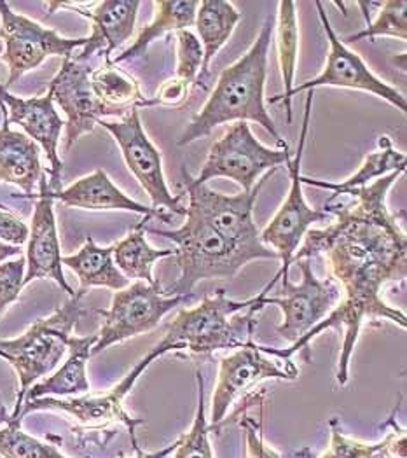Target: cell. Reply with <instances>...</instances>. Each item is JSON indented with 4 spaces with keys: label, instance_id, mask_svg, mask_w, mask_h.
<instances>
[{
    "label": "cell",
    "instance_id": "2",
    "mask_svg": "<svg viewBox=\"0 0 407 458\" xmlns=\"http://www.w3.org/2000/svg\"><path fill=\"white\" fill-rule=\"evenodd\" d=\"M269 291L271 287L266 285L256 298L234 301L219 289L216 296L207 294L199 305L181 310L166 326L163 340L133 366L124 380L135 386L148 366L166 353L185 352L205 357L223 350L243 348L254 340L259 311L275 303V298H267Z\"/></svg>",
    "mask_w": 407,
    "mask_h": 458
},
{
    "label": "cell",
    "instance_id": "1",
    "mask_svg": "<svg viewBox=\"0 0 407 458\" xmlns=\"http://www.w3.org/2000/svg\"><path fill=\"white\" fill-rule=\"evenodd\" d=\"M404 172H392L366 188L346 192L350 203H324V212L335 221L324 229H308L294 261L326 256L331 278L344 293L333 311L291 348H271L269 355L282 360L308 350L309 342L326 329H343V344L335 371L339 386L350 380V362L364 322L383 318L406 329L407 317L383 300V289L407 276L406 234L397 216L386 207V196Z\"/></svg>",
    "mask_w": 407,
    "mask_h": 458
},
{
    "label": "cell",
    "instance_id": "38",
    "mask_svg": "<svg viewBox=\"0 0 407 458\" xmlns=\"http://www.w3.org/2000/svg\"><path fill=\"white\" fill-rule=\"evenodd\" d=\"M189 86L177 81L175 77L163 82V86L157 89V95L152 98L154 106H166V107H177L184 102L189 95Z\"/></svg>",
    "mask_w": 407,
    "mask_h": 458
},
{
    "label": "cell",
    "instance_id": "34",
    "mask_svg": "<svg viewBox=\"0 0 407 458\" xmlns=\"http://www.w3.org/2000/svg\"><path fill=\"white\" fill-rule=\"evenodd\" d=\"M177 36V67L175 79L185 86H192L201 72L203 46L191 30H179Z\"/></svg>",
    "mask_w": 407,
    "mask_h": 458
},
{
    "label": "cell",
    "instance_id": "10",
    "mask_svg": "<svg viewBox=\"0 0 407 458\" xmlns=\"http://www.w3.org/2000/svg\"><path fill=\"white\" fill-rule=\"evenodd\" d=\"M315 5L318 9L324 30H326L327 40L331 44L326 69L322 71L320 76H317L308 82H302L301 86H294L289 93L276 95V97L269 98V104L285 102L287 123L291 124L293 123V97H296L297 93H301V91H315L317 88L334 86V88H350V89H360L366 93H372V95L386 100L390 106H394L403 114H406V97L397 88H394V86L386 84L385 81H381L379 77L374 76L370 72L369 67L364 64V60L355 51L348 49L344 46V42L335 36L322 2H315Z\"/></svg>",
    "mask_w": 407,
    "mask_h": 458
},
{
    "label": "cell",
    "instance_id": "5",
    "mask_svg": "<svg viewBox=\"0 0 407 458\" xmlns=\"http://www.w3.org/2000/svg\"><path fill=\"white\" fill-rule=\"evenodd\" d=\"M84 296L86 293L75 291L65 305L49 317L36 320L21 336L0 340V359L14 368L20 380V392L11 420L18 421L29 388L47 377L69 350V340L82 315L81 301Z\"/></svg>",
    "mask_w": 407,
    "mask_h": 458
},
{
    "label": "cell",
    "instance_id": "15",
    "mask_svg": "<svg viewBox=\"0 0 407 458\" xmlns=\"http://www.w3.org/2000/svg\"><path fill=\"white\" fill-rule=\"evenodd\" d=\"M126 395L128 392L117 383L104 394L88 392L79 397H40L23 404L18 421H23L27 415L38 413V411H60L72 417L82 428H91V430H102L115 423H121L130 432L131 446L135 454L142 455L144 452L140 450L137 441V427L144 425L146 420L133 419L124 410Z\"/></svg>",
    "mask_w": 407,
    "mask_h": 458
},
{
    "label": "cell",
    "instance_id": "28",
    "mask_svg": "<svg viewBox=\"0 0 407 458\" xmlns=\"http://www.w3.org/2000/svg\"><path fill=\"white\" fill-rule=\"evenodd\" d=\"M242 20V13L225 0H201L196 11L194 25L203 46V65L201 76H208L210 62L216 58L219 49L233 36L234 27Z\"/></svg>",
    "mask_w": 407,
    "mask_h": 458
},
{
    "label": "cell",
    "instance_id": "3",
    "mask_svg": "<svg viewBox=\"0 0 407 458\" xmlns=\"http://www.w3.org/2000/svg\"><path fill=\"white\" fill-rule=\"evenodd\" d=\"M273 32L275 18L269 14L264 20L259 36L250 49L238 62L225 67L221 72L210 98L187 124L184 133L177 139V146H189L210 135L214 128L225 123L254 121L276 140L280 149H289V144L280 137L275 121L267 114L264 106L267 55Z\"/></svg>",
    "mask_w": 407,
    "mask_h": 458
},
{
    "label": "cell",
    "instance_id": "44",
    "mask_svg": "<svg viewBox=\"0 0 407 458\" xmlns=\"http://www.w3.org/2000/svg\"><path fill=\"white\" fill-rule=\"evenodd\" d=\"M381 458H386V457H381Z\"/></svg>",
    "mask_w": 407,
    "mask_h": 458
},
{
    "label": "cell",
    "instance_id": "20",
    "mask_svg": "<svg viewBox=\"0 0 407 458\" xmlns=\"http://www.w3.org/2000/svg\"><path fill=\"white\" fill-rule=\"evenodd\" d=\"M55 199H60L67 207L82 208V210H126L140 216H148L163 221L165 225H172V216L165 210H154L146 207L128 194L121 191L106 170L98 168L93 174L77 179L74 184L62 191L53 194Z\"/></svg>",
    "mask_w": 407,
    "mask_h": 458
},
{
    "label": "cell",
    "instance_id": "41",
    "mask_svg": "<svg viewBox=\"0 0 407 458\" xmlns=\"http://www.w3.org/2000/svg\"><path fill=\"white\" fill-rule=\"evenodd\" d=\"M9 421H11V415H9V411H7L5 404H4V399L0 395V427H5Z\"/></svg>",
    "mask_w": 407,
    "mask_h": 458
},
{
    "label": "cell",
    "instance_id": "23",
    "mask_svg": "<svg viewBox=\"0 0 407 458\" xmlns=\"http://www.w3.org/2000/svg\"><path fill=\"white\" fill-rule=\"evenodd\" d=\"M62 265L71 267L77 275L79 291L82 293L91 287L121 291L130 285V280L114 263V245L100 247L93 236H86L84 245L72 256H62Z\"/></svg>",
    "mask_w": 407,
    "mask_h": 458
},
{
    "label": "cell",
    "instance_id": "26",
    "mask_svg": "<svg viewBox=\"0 0 407 458\" xmlns=\"http://www.w3.org/2000/svg\"><path fill=\"white\" fill-rule=\"evenodd\" d=\"M329 427L331 445L320 457L317 458H406V430L399 427L395 420V411L385 423V428L388 430L386 436L377 443L357 441L346 436L337 417L331 419Z\"/></svg>",
    "mask_w": 407,
    "mask_h": 458
},
{
    "label": "cell",
    "instance_id": "29",
    "mask_svg": "<svg viewBox=\"0 0 407 458\" xmlns=\"http://www.w3.org/2000/svg\"><path fill=\"white\" fill-rule=\"evenodd\" d=\"M148 219L150 217L146 216L137 225V228L130 231L121 242L114 243V263L128 280H140L148 282V285H156L159 282L154 278L152 267L159 259L175 256V250H157L148 245L146 240V225Z\"/></svg>",
    "mask_w": 407,
    "mask_h": 458
},
{
    "label": "cell",
    "instance_id": "35",
    "mask_svg": "<svg viewBox=\"0 0 407 458\" xmlns=\"http://www.w3.org/2000/svg\"><path fill=\"white\" fill-rule=\"evenodd\" d=\"M25 256L0 263V317L5 313L9 306L20 300V294L25 287Z\"/></svg>",
    "mask_w": 407,
    "mask_h": 458
},
{
    "label": "cell",
    "instance_id": "33",
    "mask_svg": "<svg viewBox=\"0 0 407 458\" xmlns=\"http://www.w3.org/2000/svg\"><path fill=\"white\" fill-rule=\"evenodd\" d=\"M379 14L377 18L368 23L364 30L359 34L348 36V42H359L366 38H401L403 42L407 40V0H386L379 4Z\"/></svg>",
    "mask_w": 407,
    "mask_h": 458
},
{
    "label": "cell",
    "instance_id": "4",
    "mask_svg": "<svg viewBox=\"0 0 407 458\" xmlns=\"http://www.w3.org/2000/svg\"><path fill=\"white\" fill-rule=\"evenodd\" d=\"M146 231L165 236L177 245L174 258L177 259L181 275L165 291L166 296H191V291L201 280L233 278L250 261L278 259V254L262 243L243 245L227 240L187 208L181 228L174 231L146 228Z\"/></svg>",
    "mask_w": 407,
    "mask_h": 458
},
{
    "label": "cell",
    "instance_id": "25",
    "mask_svg": "<svg viewBox=\"0 0 407 458\" xmlns=\"http://www.w3.org/2000/svg\"><path fill=\"white\" fill-rule=\"evenodd\" d=\"M199 7L198 0H159L154 2V20L148 23V27L142 29L137 40L123 51L119 56L111 60V64L117 65L128 60L140 58L148 53V46L163 38L168 32H179V30H189V27L194 25L196 20V11Z\"/></svg>",
    "mask_w": 407,
    "mask_h": 458
},
{
    "label": "cell",
    "instance_id": "43",
    "mask_svg": "<svg viewBox=\"0 0 407 458\" xmlns=\"http://www.w3.org/2000/svg\"><path fill=\"white\" fill-rule=\"evenodd\" d=\"M2 53H4V44H2V40H0V56H2Z\"/></svg>",
    "mask_w": 407,
    "mask_h": 458
},
{
    "label": "cell",
    "instance_id": "22",
    "mask_svg": "<svg viewBox=\"0 0 407 458\" xmlns=\"http://www.w3.org/2000/svg\"><path fill=\"white\" fill-rule=\"evenodd\" d=\"M98 340V335L72 336L69 340V357L64 366L29 388L23 404L40 397H77L81 394L91 392L88 380V360L91 357V348Z\"/></svg>",
    "mask_w": 407,
    "mask_h": 458
},
{
    "label": "cell",
    "instance_id": "18",
    "mask_svg": "<svg viewBox=\"0 0 407 458\" xmlns=\"http://www.w3.org/2000/svg\"><path fill=\"white\" fill-rule=\"evenodd\" d=\"M140 2L137 0H102L93 4L51 2L47 18L55 9H72L91 21V36L86 38L82 51L72 56L79 64H88L95 55H102L111 62V55L131 38L137 23Z\"/></svg>",
    "mask_w": 407,
    "mask_h": 458
},
{
    "label": "cell",
    "instance_id": "6",
    "mask_svg": "<svg viewBox=\"0 0 407 458\" xmlns=\"http://www.w3.org/2000/svg\"><path fill=\"white\" fill-rule=\"evenodd\" d=\"M291 149H271L254 137L249 123L238 121L229 126L208 151L199 175L189 177L184 172L185 188L207 184L212 179L225 177L238 182L243 191L254 190L260 174L289 165Z\"/></svg>",
    "mask_w": 407,
    "mask_h": 458
},
{
    "label": "cell",
    "instance_id": "30",
    "mask_svg": "<svg viewBox=\"0 0 407 458\" xmlns=\"http://www.w3.org/2000/svg\"><path fill=\"white\" fill-rule=\"evenodd\" d=\"M276 47L282 81L285 86V93L294 88L296 74L297 47H299V27H297L296 4L287 0L278 4V23H276Z\"/></svg>",
    "mask_w": 407,
    "mask_h": 458
},
{
    "label": "cell",
    "instance_id": "39",
    "mask_svg": "<svg viewBox=\"0 0 407 458\" xmlns=\"http://www.w3.org/2000/svg\"><path fill=\"white\" fill-rule=\"evenodd\" d=\"M23 256V250L21 247H14V245H7L0 240V263H5L9 261L11 258H20Z\"/></svg>",
    "mask_w": 407,
    "mask_h": 458
},
{
    "label": "cell",
    "instance_id": "14",
    "mask_svg": "<svg viewBox=\"0 0 407 458\" xmlns=\"http://www.w3.org/2000/svg\"><path fill=\"white\" fill-rule=\"evenodd\" d=\"M276 170L278 168L267 172L258 181L252 191H242L233 196L214 191L207 184L185 188V194L189 198V205L185 208L194 212L227 240L243 245H260L259 229L254 221V205L260 188L273 177Z\"/></svg>",
    "mask_w": 407,
    "mask_h": 458
},
{
    "label": "cell",
    "instance_id": "31",
    "mask_svg": "<svg viewBox=\"0 0 407 458\" xmlns=\"http://www.w3.org/2000/svg\"><path fill=\"white\" fill-rule=\"evenodd\" d=\"M198 385V406L191 428L181 436L174 458H216L210 443V427L205 411V380L199 369H196Z\"/></svg>",
    "mask_w": 407,
    "mask_h": 458
},
{
    "label": "cell",
    "instance_id": "12",
    "mask_svg": "<svg viewBox=\"0 0 407 458\" xmlns=\"http://www.w3.org/2000/svg\"><path fill=\"white\" fill-rule=\"evenodd\" d=\"M98 124L117 142L126 166L137 177L142 190L148 192L152 208L168 210L185 217V207L181 205L182 194L174 196L168 190L163 174V157L148 140L139 109H131L121 121L100 119Z\"/></svg>",
    "mask_w": 407,
    "mask_h": 458
},
{
    "label": "cell",
    "instance_id": "7",
    "mask_svg": "<svg viewBox=\"0 0 407 458\" xmlns=\"http://www.w3.org/2000/svg\"><path fill=\"white\" fill-rule=\"evenodd\" d=\"M187 298L191 296H166L159 284L148 285V282L140 280L115 291L111 306L107 310H98L102 327L97 333L98 340L91 348V357L102 353L112 344L156 329L163 317L182 305Z\"/></svg>",
    "mask_w": 407,
    "mask_h": 458
},
{
    "label": "cell",
    "instance_id": "45",
    "mask_svg": "<svg viewBox=\"0 0 407 458\" xmlns=\"http://www.w3.org/2000/svg\"><path fill=\"white\" fill-rule=\"evenodd\" d=\"M308 458H309V457H308Z\"/></svg>",
    "mask_w": 407,
    "mask_h": 458
},
{
    "label": "cell",
    "instance_id": "27",
    "mask_svg": "<svg viewBox=\"0 0 407 458\" xmlns=\"http://www.w3.org/2000/svg\"><path fill=\"white\" fill-rule=\"evenodd\" d=\"M89 81L97 98L114 111L117 117H124L131 109L154 107L152 98H146L142 95L139 81L117 69V65L111 62H106V65L100 69H93Z\"/></svg>",
    "mask_w": 407,
    "mask_h": 458
},
{
    "label": "cell",
    "instance_id": "24",
    "mask_svg": "<svg viewBox=\"0 0 407 458\" xmlns=\"http://www.w3.org/2000/svg\"><path fill=\"white\" fill-rule=\"evenodd\" d=\"M406 154L397 151L392 144V139L388 135H381L377 139V149L366 156L364 163L359 166L357 174H353L352 177H348L343 182H324V181H317V179H309L306 175L301 174V184L302 186H313V188H320V190H329L334 194L327 201L337 199L341 194H346L352 190L357 188H366L372 184L374 181L392 174V172H406Z\"/></svg>",
    "mask_w": 407,
    "mask_h": 458
},
{
    "label": "cell",
    "instance_id": "16",
    "mask_svg": "<svg viewBox=\"0 0 407 458\" xmlns=\"http://www.w3.org/2000/svg\"><path fill=\"white\" fill-rule=\"evenodd\" d=\"M91 67L88 64H79L74 58H64L62 69L51 79L49 91L53 93L55 104L67 115L65 121V151L69 153L75 142L95 130L100 119L117 117V114L106 107L95 95L91 88Z\"/></svg>",
    "mask_w": 407,
    "mask_h": 458
},
{
    "label": "cell",
    "instance_id": "40",
    "mask_svg": "<svg viewBox=\"0 0 407 458\" xmlns=\"http://www.w3.org/2000/svg\"><path fill=\"white\" fill-rule=\"evenodd\" d=\"M179 441H181V437H177L172 445H168V446H165L163 450H159V452H154V454H142V455H137V457L133 458H166L170 457L174 452H175V448L179 446Z\"/></svg>",
    "mask_w": 407,
    "mask_h": 458
},
{
    "label": "cell",
    "instance_id": "9",
    "mask_svg": "<svg viewBox=\"0 0 407 458\" xmlns=\"http://www.w3.org/2000/svg\"><path fill=\"white\" fill-rule=\"evenodd\" d=\"M0 40L4 44L0 58L9 69L7 82L2 84L7 91L49 56L72 58L75 49L86 44V38H62L56 30L14 13L7 2H0Z\"/></svg>",
    "mask_w": 407,
    "mask_h": 458
},
{
    "label": "cell",
    "instance_id": "8",
    "mask_svg": "<svg viewBox=\"0 0 407 458\" xmlns=\"http://www.w3.org/2000/svg\"><path fill=\"white\" fill-rule=\"evenodd\" d=\"M271 346L256 344L254 340L243 348L233 350L221 359L219 378L214 388L212 413H210V432L219 430L229 408L236 399L247 395L249 390L264 380H285L296 382L299 368L293 359L282 360L269 355Z\"/></svg>",
    "mask_w": 407,
    "mask_h": 458
},
{
    "label": "cell",
    "instance_id": "13",
    "mask_svg": "<svg viewBox=\"0 0 407 458\" xmlns=\"http://www.w3.org/2000/svg\"><path fill=\"white\" fill-rule=\"evenodd\" d=\"M293 265L301 269V282L293 284L289 276H280L282 296L275 298L273 305L278 306L284 315L276 333L285 342L294 344L337 306L341 301V287L333 278L320 280L309 259H299Z\"/></svg>",
    "mask_w": 407,
    "mask_h": 458
},
{
    "label": "cell",
    "instance_id": "42",
    "mask_svg": "<svg viewBox=\"0 0 407 458\" xmlns=\"http://www.w3.org/2000/svg\"><path fill=\"white\" fill-rule=\"evenodd\" d=\"M0 210H9V207H5L4 203H0Z\"/></svg>",
    "mask_w": 407,
    "mask_h": 458
},
{
    "label": "cell",
    "instance_id": "32",
    "mask_svg": "<svg viewBox=\"0 0 407 458\" xmlns=\"http://www.w3.org/2000/svg\"><path fill=\"white\" fill-rule=\"evenodd\" d=\"M0 458H69L55 445L38 441L21 428V421L11 420L0 428Z\"/></svg>",
    "mask_w": 407,
    "mask_h": 458
},
{
    "label": "cell",
    "instance_id": "37",
    "mask_svg": "<svg viewBox=\"0 0 407 458\" xmlns=\"http://www.w3.org/2000/svg\"><path fill=\"white\" fill-rule=\"evenodd\" d=\"M0 240L7 245L21 247L29 240V226L11 210H0Z\"/></svg>",
    "mask_w": 407,
    "mask_h": 458
},
{
    "label": "cell",
    "instance_id": "19",
    "mask_svg": "<svg viewBox=\"0 0 407 458\" xmlns=\"http://www.w3.org/2000/svg\"><path fill=\"white\" fill-rule=\"evenodd\" d=\"M27 243V271L23 284L29 285L30 282L38 278H49L56 282L69 296H74L75 291L69 285L64 273L62 247L55 216V198L49 190L46 172L38 181V194H36V207L32 225L29 228Z\"/></svg>",
    "mask_w": 407,
    "mask_h": 458
},
{
    "label": "cell",
    "instance_id": "17",
    "mask_svg": "<svg viewBox=\"0 0 407 458\" xmlns=\"http://www.w3.org/2000/svg\"><path fill=\"white\" fill-rule=\"evenodd\" d=\"M0 102L5 106L7 119L13 124L23 128L25 135L32 139L38 148L44 151L49 161V190L62 191V174L64 163L58 154V144L62 137V130L65 128V121L55 109L53 93L47 89L42 97L21 98L9 93L0 84Z\"/></svg>",
    "mask_w": 407,
    "mask_h": 458
},
{
    "label": "cell",
    "instance_id": "11",
    "mask_svg": "<svg viewBox=\"0 0 407 458\" xmlns=\"http://www.w3.org/2000/svg\"><path fill=\"white\" fill-rule=\"evenodd\" d=\"M313 93H308L306 98V109H304V119L302 128L299 135V146H297L296 157L289 161V175H291V190L287 194V199L276 212V216L271 219V223L259 233L260 243L269 247L278 254V259L282 261L280 271L275 275L278 276H289V269L293 265L294 254L299 249L301 240L308 233V229L315 223L327 221L329 214L322 208H311L302 194V184H301V163L304 156V146L306 137L309 130V115H311V104H313Z\"/></svg>",
    "mask_w": 407,
    "mask_h": 458
},
{
    "label": "cell",
    "instance_id": "21",
    "mask_svg": "<svg viewBox=\"0 0 407 458\" xmlns=\"http://www.w3.org/2000/svg\"><path fill=\"white\" fill-rule=\"evenodd\" d=\"M0 182L13 184L25 192L20 198L34 199V190L44 174L40 165V148L21 131L11 130L5 106L0 102Z\"/></svg>",
    "mask_w": 407,
    "mask_h": 458
},
{
    "label": "cell",
    "instance_id": "36",
    "mask_svg": "<svg viewBox=\"0 0 407 458\" xmlns=\"http://www.w3.org/2000/svg\"><path fill=\"white\" fill-rule=\"evenodd\" d=\"M262 419H264V404L260 406L259 420L249 415H243L240 420V425L245 432V458H282L275 448H271L266 443Z\"/></svg>",
    "mask_w": 407,
    "mask_h": 458
}]
</instances>
